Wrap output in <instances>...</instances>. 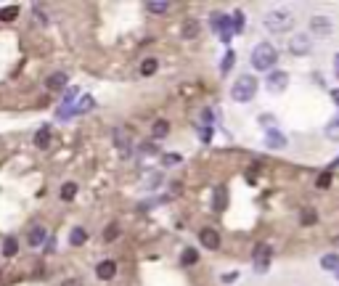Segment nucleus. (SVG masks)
Instances as JSON below:
<instances>
[{"instance_id":"34","label":"nucleus","mask_w":339,"mask_h":286,"mask_svg":"<svg viewBox=\"0 0 339 286\" xmlns=\"http://www.w3.org/2000/svg\"><path fill=\"white\" fill-rule=\"evenodd\" d=\"M234 61H236V53H234V51H228V53H225V58H223V67H220V69H223V72H228Z\"/></svg>"},{"instance_id":"2","label":"nucleus","mask_w":339,"mask_h":286,"mask_svg":"<svg viewBox=\"0 0 339 286\" xmlns=\"http://www.w3.org/2000/svg\"><path fill=\"white\" fill-rule=\"evenodd\" d=\"M276 58H279L276 45L260 43V45H255V51H252V67H255L257 72H268V69L276 67Z\"/></svg>"},{"instance_id":"43","label":"nucleus","mask_w":339,"mask_h":286,"mask_svg":"<svg viewBox=\"0 0 339 286\" xmlns=\"http://www.w3.org/2000/svg\"><path fill=\"white\" fill-rule=\"evenodd\" d=\"M336 276H339V273H336Z\"/></svg>"},{"instance_id":"18","label":"nucleus","mask_w":339,"mask_h":286,"mask_svg":"<svg viewBox=\"0 0 339 286\" xmlns=\"http://www.w3.org/2000/svg\"><path fill=\"white\" fill-rule=\"evenodd\" d=\"M157 69H159V61L154 58V56H149V58H143V64H141V77H151V74H157Z\"/></svg>"},{"instance_id":"35","label":"nucleus","mask_w":339,"mask_h":286,"mask_svg":"<svg viewBox=\"0 0 339 286\" xmlns=\"http://www.w3.org/2000/svg\"><path fill=\"white\" fill-rule=\"evenodd\" d=\"M202 122H204V127H209V125L215 122V114H212V109H209V106L202 111Z\"/></svg>"},{"instance_id":"40","label":"nucleus","mask_w":339,"mask_h":286,"mask_svg":"<svg viewBox=\"0 0 339 286\" xmlns=\"http://www.w3.org/2000/svg\"><path fill=\"white\" fill-rule=\"evenodd\" d=\"M331 101L339 106V90H331Z\"/></svg>"},{"instance_id":"14","label":"nucleus","mask_w":339,"mask_h":286,"mask_svg":"<svg viewBox=\"0 0 339 286\" xmlns=\"http://www.w3.org/2000/svg\"><path fill=\"white\" fill-rule=\"evenodd\" d=\"M170 8H173V3H164V0H149V3H146V11L149 13H157V16L170 13Z\"/></svg>"},{"instance_id":"29","label":"nucleus","mask_w":339,"mask_h":286,"mask_svg":"<svg viewBox=\"0 0 339 286\" xmlns=\"http://www.w3.org/2000/svg\"><path fill=\"white\" fill-rule=\"evenodd\" d=\"M321 265L326 268V270H336V268H339V254H323Z\"/></svg>"},{"instance_id":"38","label":"nucleus","mask_w":339,"mask_h":286,"mask_svg":"<svg viewBox=\"0 0 339 286\" xmlns=\"http://www.w3.org/2000/svg\"><path fill=\"white\" fill-rule=\"evenodd\" d=\"M209 138H212V130H209V127H202V140L209 143Z\"/></svg>"},{"instance_id":"30","label":"nucleus","mask_w":339,"mask_h":286,"mask_svg":"<svg viewBox=\"0 0 339 286\" xmlns=\"http://www.w3.org/2000/svg\"><path fill=\"white\" fill-rule=\"evenodd\" d=\"M331 186V172L326 170V172H321L318 175V180H315V188H321V191H326Z\"/></svg>"},{"instance_id":"5","label":"nucleus","mask_w":339,"mask_h":286,"mask_svg":"<svg viewBox=\"0 0 339 286\" xmlns=\"http://www.w3.org/2000/svg\"><path fill=\"white\" fill-rule=\"evenodd\" d=\"M209 27H212V29H218V32H220V37H223L225 43L230 40V35H236L230 16H228V13H220V11H215V13L209 16Z\"/></svg>"},{"instance_id":"42","label":"nucleus","mask_w":339,"mask_h":286,"mask_svg":"<svg viewBox=\"0 0 339 286\" xmlns=\"http://www.w3.org/2000/svg\"><path fill=\"white\" fill-rule=\"evenodd\" d=\"M336 165H339V156H336V159H334V162H331V167H336Z\"/></svg>"},{"instance_id":"28","label":"nucleus","mask_w":339,"mask_h":286,"mask_svg":"<svg viewBox=\"0 0 339 286\" xmlns=\"http://www.w3.org/2000/svg\"><path fill=\"white\" fill-rule=\"evenodd\" d=\"M196 35H199V22H186V24H183V37H186V40H191Z\"/></svg>"},{"instance_id":"12","label":"nucleus","mask_w":339,"mask_h":286,"mask_svg":"<svg viewBox=\"0 0 339 286\" xmlns=\"http://www.w3.org/2000/svg\"><path fill=\"white\" fill-rule=\"evenodd\" d=\"M67 83H69V77L64 72H53L48 79H45V88H48V90H64Z\"/></svg>"},{"instance_id":"6","label":"nucleus","mask_w":339,"mask_h":286,"mask_svg":"<svg viewBox=\"0 0 339 286\" xmlns=\"http://www.w3.org/2000/svg\"><path fill=\"white\" fill-rule=\"evenodd\" d=\"M313 51V37L305 35V32H297V35H291L289 40V53L291 56H310Z\"/></svg>"},{"instance_id":"15","label":"nucleus","mask_w":339,"mask_h":286,"mask_svg":"<svg viewBox=\"0 0 339 286\" xmlns=\"http://www.w3.org/2000/svg\"><path fill=\"white\" fill-rule=\"evenodd\" d=\"M35 146L37 149H48L51 146V127H40L35 133Z\"/></svg>"},{"instance_id":"24","label":"nucleus","mask_w":339,"mask_h":286,"mask_svg":"<svg viewBox=\"0 0 339 286\" xmlns=\"http://www.w3.org/2000/svg\"><path fill=\"white\" fill-rule=\"evenodd\" d=\"M114 143H117L122 151H128V149H130V135H125V130H122V127H117V130H114Z\"/></svg>"},{"instance_id":"16","label":"nucleus","mask_w":339,"mask_h":286,"mask_svg":"<svg viewBox=\"0 0 339 286\" xmlns=\"http://www.w3.org/2000/svg\"><path fill=\"white\" fill-rule=\"evenodd\" d=\"M151 135L157 138V140H159V138H167V135H170V122H167V119H157V122L151 125Z\"/></svg>"},{"instance_id":"37","label":"nucleus","mask_w":339,"mask_h":286,"mask_svg":"<svg viewBox=\"0 0 339 286\" xmlns=\"http://www.w3.org/2000/svg\"><path fill=\"white\" fill-rule=\"evenodd\" d=\"M61 286H85V283H82L80 278H67V281L61 283Z\"/></svg>"},{"instance_id":"20","label":"nucleus","mask_w":339,"mask_h":286,"mask_svg":"<svg viewBox=\"0 0 339 286\" xmlns=\"http://www.w3.org/2000/svg\"><path fill=\"white\" fill-rule=\"evenodd\" d=\"M85 241H88V231H85V228H72L69 244H72V247H82Z\"/></svg>"},{"instance_id":"27","label":"nucleus","mask_w":339,"mask_h":286,"mask_svg":"<svg viewBox=\"0 0 339 286\" xmlns=\"http://www.w3.org/2000/svg\"><path fill=\"white\" fill-rule=\"evenodd\" d=\"M326 138H329V140H339V117H334V119L326 125Z\"/></svg>"},{"instance_id":"8","label":"nucleus","mask_w":339,"mask_h":286,"mask_svg":"<svg viewBox=\"0 0 339 286\" xmlns=\"http://www.w3.org/2000/svg\"><path fill=\"white\" fill-rule=\"evenodd\" d=\"M286 85H289V74L286 72L276 69V72L268 74V90L270 93H281V90H286Z\"/></svg>"},{"instance_id":"25","label":"nucleus","mask_w":339,"mask_h":286,"mask_svg":"<svg viewBox=\"0 0 339 286\" xmlns=\"http://www.w3.org/2000/svg\"><path fill=\"white\" fill-rule=\"evenodd\" d=\"M19 16V6H6L0 8V22H13Z\"/></svg>"},{"instance_id":"17","label":"nucleus","mask_w":339,"mask_h":286,"mask_svg":"<svg viewBox=\"0 0 339 286\" xmlns=\"http://www.w3.org/2000/svg\"><path fill=\"white\" fill-rule=\"evenodd\" d=\"M196 262H199V252L194 247H186V249H183V254H180V265L188 268V265H196Z\"/></svg>"},{"instance_id":"33","label":"nucleus","mask_w":339,"mask_h":286,"mask_svg":"<svg viewBox=\"0 0 339 286\" xmlns=\"http://www.w3.org/2000/svg\"><path fill=\"white\" fill-rule=\"evenodd\" d=\"M230 22H234V32H241V27H244V13L236 11L234 16H230Z\"/></svg>"},{"instance_id":"10","label":"nucleus","mask_w":339,"mask_h":286,"mask_svg":"<svg viewBox=\"0 0 339 286\" xmlns=\"http://www.w3.org/2000/svg\"><path fill=\"white\" fill-rule=\"evenodd\" d=\"M225 207H228V188L220 183L212 191V210L215 212H225Z\"/></svg>"},{"instance_id":"13","label":"nucleus","mask_w":339,"mask_h":286,"mask_svg":"<svg viewBox=\"0 0 339 286\" xmlns=\"http://www.w3.org/2000/svg\"><path fill=\"white\" fill-rule=\"evenodd\" d=\"M265 146L281 151V149H286V138H284L279 130H268V133H265Z\"/></svg>"},{"instance_id":"26","label":"nucleus","mask_w":339,"mask_h":286,"mask_svg":"<svg viewBox=\"0 0 339 286\" xmlns=\"http://www.w3.org/2000/svg\"><path fill=\"white\" fill-rule=\"evenodd\" d=\"M77 196V183H64L61 186V199L64 201H72Z\"/></svg>"},{"instance_id":"32","label":"nucleus","mask_w":339,"mask_h":286,"mask_svg":"<svg viewBox=\"0 0 339 286\" xmlns=\"http://www.w3.org/2000/svg\"><path fill=\"white\" fill-rule=\"evenodd\" d=\"M117 236H119V226H117V222H112V226L103 231V241H114Z\"/></svg>"},{"instance_id":"41","label":"nucleus","mask_w":339,"mask_h":286,"mask_svg":"<svg viewBox=\"0 0 339 286\" xmlns=\"http://www.w3.org/2000/svg\"><path fill=\"white\" fill-rule=\"evenodd\" d=\"M334 72H336V77H339V53L334 56Z\"/></svg>"},{"instance_id":"36","label":"nucleus","mask_w":339,"mask_h":286,"mask_svg":"<svg viewBox=\"0 0 339 286\" xmlns=\"http://www.w3.org/2000/svg\"><path fill=\"white\" fill-rule=\"evenodd\" d=\"M143 151L146 154H157L159 149H157V143H143Z\"/></svg>"},{"instance_id":"9","label":"nucleus","mask_w":339,"mask_h":286,"mask_svg":"<svg viewBox=\"0 0 339 286\" xmlns=\"http://www.w3.org/2000/svg\"><path fill=\"white\" fill-rule=\"evenodd\" d=\"M199 241H202V247H207L209 252L220 249V233L215 228H202L199 231Z\"/></svg>"},{"instance_id":"22","label":"nucleus","mask_w":339,"mask_h":286,"mask_svg":"<svg viewBox=\"0 0 339 286\" xmlns=\"http://www.w3.org/2000/svg\"><path fill=\"white\" fill-rule=\"evenodd\" d=\"M16 254H19V241L11 236L3 241V257H16Z\"/></svg>"},{"instance_id":"39","label":"nucleus","mask_w":339,"mask_h":286,"mask_svg":"<svg viewBox=\"0 0 339 286\" xmlns=\"http://www.w3.org/2000/svg\"><path fill=\"white\" fill-rule=\"evenodd\" d=\"M236 278H239V273H225V276H223V281H225V283H230V281H236Z\"/></svg>"},{"instance_id":"19","label":"nucleus","mask_w":339,"mask_h":286,"mask_svg":"<svg viewBox=\"0 0 339 286\" xmlns=\"http://www.w3.org/2000/svg\"><path fill=\"white\" fill-rule=\"evenodd\" d=\"M27 241H29V247H40V244L45 241V228H43V226H35L32 231H29Z\"/></svg>"},{"instance_id":"21","label":"nucleus","mask_w":339,"mask_h":286,"mask_svg":"<svg viewBox=\"0 0 339 286\" xmlns=\"http://www.w3.org/2000/svg\"><path fill=\"white\" fill-rule=\"evenodd\" d=\"M300 222H302V226H315V222H318V212L313 210V207H305V210L300 212Z\"/></svg>"},{"instance_id":"1","label":"nucleus","mask_w":339,"mask_h":286,"mask_svg":"<svg viewBox=\"0 0 339 286\" xmlns=\"http://www.w3.org/2000/svg\"><path fill=\"white\" fill-rule=\"evenodd\" d=\"M263 24L268 32H276V35H279V32H291L294 29V13L286 11V8H276V11L265 13Z\"/></svg>"},{"instance_id":"4","label":"nucleus","mask_w":339,"mask_h":286,"mask_svg":"<svg viewBox=\"0 0 339 286\" xmlns=\"http://www.w3.org/2000/svg\"><path fill=\"white\" fill-rule=\"evenodd\" d=\"M270 260H273V247L270 244H257L252 249V265L257 273H268V268H270Z\"/></svg>"},{"instance_id":"7","label":"nucleus","mask_w":339,"mask_h":286,"mask_svg":"<svg viewBox=\"0 0 339 286\" xmlns=\"http://www.w3.org/2000/svg\"><path fill=\"white\" fill-rule=\"evenodd\" d=\"M310 29L315 32L318 37H331L334 24H331V19H326V16H313V19H310Z\"/></svg>"},{"instance_id":"3","label":"nucleus","mask_w":339,"mask_h":286,"mask_svg":"<svg viewBox=\"0 0 339 286\" xmlns=\"http://www.w3.org/2000/svg\"><path fill=\"white\" fill-rule=\"evenodd\" d=\"M255 93H257V79L252 74H241L234 83V88H230V98L236 104H246L255 98Z\"/></svg>"},{"instance_id":"31","label":"nucleus","mask_w":339,"mask_h":286,"mask_svg":"<svg viewBox=\"0 0 339 286\" xmlns=\"http://www.w3.org/2000/svg\"><path fill=\"white\" fill-rule=\"evenodd\" d=\"M180 162H183L180 154H164V156H162V165H164V167H175V165H180Z\"/></svg>"},{"instance_id":"23","label":"nucleus","mask_w":339,"mask_h":286,"mask_svg":"<svg viewBox=\"0 0 339 286\" xmlns=\"http://www.w3.org/2000/svg\"><path fill=\"white\" fill-rule=\"evenodd\" d=\"M93 98H90V95H82L80 101H77V106H72V114H82V111H90L93 109Z\"/></svg>"},{"instance_id":"11","label":"nucleus","mask_w":339,"mask_h":286,"mask_svg":"<svg viewBox=\"0 0 339 286\" xmlns=\"http://www.w3.org/2000/svg\"><path fill=\"white\" fill-rule=\"evenodd\" d=\"M96 276H98L101 281H112V278L117 276V262H114V260H101V262L96 265Z\"/></svg>"}]
</instances>
